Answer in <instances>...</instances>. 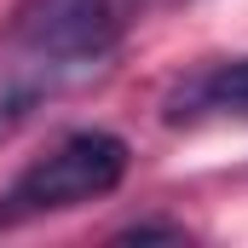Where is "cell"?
<instances>
[{
  "label": "cell",
  "instance_id": "3",
  "mask_svg": "<svg viewBox=\"0 0 248 248\" xmlns=\"http://www.w3.org/2000/svg\"><path fill=\"white\" fill-rule=\"evenodd\" d=\"M162 116L173 127L248 116V52L225 58V63H208V69H190L185 81H173V93L162 98Z\"/></svg>",
  "mask_w": 248,
  "mask_h": 248
},
{
  "label": "cell",
  "instance_id": "4",
  "mask_svg": "<svg viewBox=\"0 0 248 248\" xmlns=\"http://www.w3.org/2000/svg\"><path fill=\"white\" fill-rule=\"evenodd\" d=\"M150 237H173V243H179L185 231H179V225H127L122 231V243H150Z\"/></svg>",
  "mask_w": 248,
  "mask_h": 248
},
{
  "label": "cell",
  "instance_id": "1",
  "mask_svg": "<svg viewBox=\"0 0 248 248\" xmlns=\"http://www.w3.org/2000/svg\"><path fill=\"white\" fill-rule=\"evenodd\" d=\"M127 168H133L127 139L104 133V127L63 133L46 156H35L12 185L0 190V225H29V219L63 214V208L98 202V196H110L127 179Z\"/></svg>",
  "mask_w": 248,
  "mask_h": 248
},
{
  "label": "cell",
  "instance_id": "2",
  "mask_svg": "<svg viewBox=\"0 0 248 248\" xmlns=\"http://www.w3.org/2000/svg\"><path fill=\"white\" fill-rule=\"evenodd\" d=\"M116 29H122L116 0H17L0 46L81 81L116 52Z\"/></svg>",
  "mask_w": 248,
  "mask_h": 248
}]
</instances>
